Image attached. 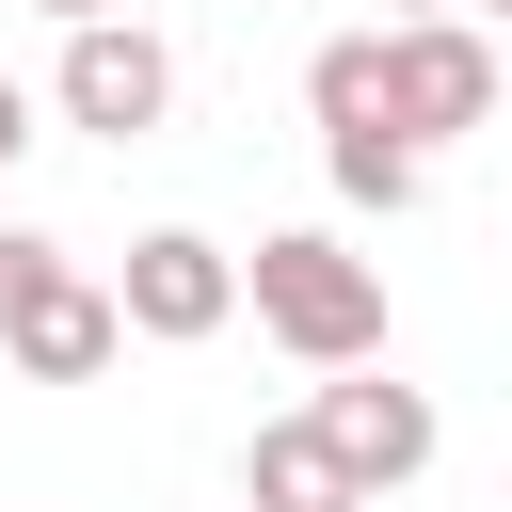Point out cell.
I'll return each mask as SVG.
<instances>
[{
	"label": "cell",
	"instance_id": "4",
	"mask_svg": "<svg viewBox=\"0 0 512 512\" xmlns=\"http://www.w3.org/2000/svg\"><path fill=\"white\" fill-rule=\"evenodd\" d=\"M112 304H128V336H144V352H208V336L240 320V256H224L208 224H144V240H128V272H112Z\"/></svg>",
	"mask_w": 512,
	"mask_h": 512
},
{
	"label": "cell",
	"instance_id": "6",
	"mask_svg": "<svg viewBox=\"0 0 512 512\" xmlns=\"http://www.w3.org/2000/svg\"><path fill=\"white\" fill-rule=\"evenodd\" d=\"M0 352H16V384H96V368L128 352V304H112L96 272H64L48 304H16V320H0Z\"/></svg>",
	"mask_w": 512,
	"mask_h": 512
},
{
	"label": "cell",
	"instance_id": "13",
	"mask_svg": "<svg viewBox=\"0 0 512 512\" xmlns=\"http://www.w3.org/2000/svg\"><path fill=\"white\" fill-rule=\"evenodd\" d=\"M384 16H480V0H384Z\"/></svg>",
	"mask_w": 512,
	"mask_h": 512
},
{
	"label": "cell",
	"instance_id": "8",
	"mask_svg": "<svg viewBox=\"0 0 512 512\" xmlns=\"http://www.w3.org/2000/svg\"><path fill=\"white\" fill-rule=\"evenodd\" d=\"M320 176H336L352 208H384V224H400V208L432 192V144H400V128L368 112V128H320Z\"/></svg>",
	"mask_w": 512,
	"mask_h": 512
},
{
	"label": "cell",
	"instance_id": "2",
	"mask_svg": "<svg viewBox=\"0 0 512 512\" xmlns=\"http://www.w3.org/2000/svg\"><path fill=\"white\" fill-rule=\"evenodd\" d=\"M384 128L400 144L496 128V32L480 16H384Z\"/></svg>",
	"mask_w": 512,
	"mask_h": 512
},
{
	"label": "cell",
	"instance_id": "11",
	"mask_svg": "<svg viewBox=\"0 0 512 512\" xmlns=\"http://www.w3.org/2000/svg\"><path fill=\"white\" fill-rule=\"evenodd\" d=\"M16 144H32V96H16V80H0V176H16Z\"/></svg>",
	"mask_w": 512,
	"mask_h": 512
},
{
	"label": "cell",
	"instance_id": "7",
	"mask_svg": "<svg viewBox=\"0 0 512 512\" xmlns=\"http://www.w3.org/2000/svg\"><path fill=\"white\" fill-rule=\"evenodd\" d=\"M240 512H368V496H352V464L320 448V416H272V432L240 448Z\"/></svg>",
	"mask_w": 512,
	"mask_h": 512
},
{
	"label": "cell",
	"instance_id": "5",
	"mask_svg": "<svg viewBox=\"0 0 512 512\" xmlns=\"http://www.w3.org/2000/svg\"><path fill=\"white\" fill-rule=\"evenodd\" d=\"M304 416H320V448L352 464V496H400V480L432 464V400H416L384 352H368V368H320V400H304Z\"/></svg>",
	"mask_w": 512,
	"mask_h": 512
},
{
	"label": "cell",
	"instance_id": "3",
	"mask_svg": "<svg viewBox=\"0 0 512 512\" xmlns=\"http://www.w3.org/2000/svg\"><path fill=\"white\" fill-rule=\"evenodd\" d=\"M48 112H64V128H96V144H144V128L176 112V48H160L144 16H80V32H64V64H48Z\"/></svg>",
	"mask_w": 512,
	"mask_h": 512
},
{
	"label": "cell",
	"instance_id": "12",
	"mask_svg": "<svg viewBox=\"0 0 512 512\" xmlns=\"http://www.w3.org/2000/svg\"><path fill=\"white\" fill-rule=\"evenodd\" d=\"M32 16H48V32H80V16H128V0H32Z\"/></svg>",
	"mask_w": 512,
	"mask_h": 512
},
{
	"label": "cell",
	"instance_id": "1",
	"mask_svg": "<svg viewBox=\"0 0 512 512\" xmlns=\"http://www.w3.org/2000/svg\"><path fill=\"white\" fill-rule=\"evenodd\" d=\"M240 304H256V336L304 352V368H368V352H384V272H368L336 224H272V240L240 256Z\"/></svg>",
	"mask_w": 512,
	"mask_h": 512
},
{
	"label": "cell",
	"instance_id": "9",
	"mask_svg": "<svg viewBox=\"0 0 512 512\" xmlns=\"http://www.w3.org/2000/svg\"><path fill=\"white\" fill-rule=\"evenodd\" d=\"M304 112H320V128H368V112H384V32H336V48L304 64Z\"/></svg>",
	"mask_w": 512,
	"mask_h": 512
},
{
	"label": "cell",
	"instance_id": "10",
	"mask_svg": "<svg viewBox=\"0 0 512 512\" xmlns=\"http://www.w3.org/2000/svg\"><path fill=\"white\" fill-rule=\"evenodd\" d=\"M64 272H80V256H64V240H32V224H0V320H16V304H48V288H64Z\"/></svg>",
	"mask_w": 512,
	"mask_h": 512
},
{
	"label": "cell",
	"instance_id": "14",
	"mask_svg": "<svg viewBox=\"0 0 512 512\" xmlns=\"http://www.w3.org/2000/svg\"><path fill=\"white\" fill-rule=\"evenodd\" d=\"M480 32H512V0H480Z\"/></svg>",
	"mask_w": 512,
	"mask_h": 512
}]
</instances>
